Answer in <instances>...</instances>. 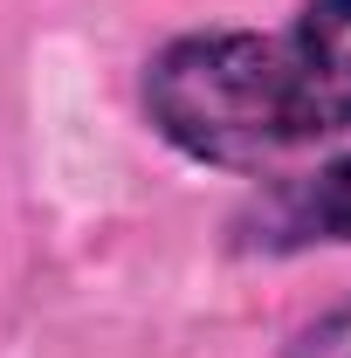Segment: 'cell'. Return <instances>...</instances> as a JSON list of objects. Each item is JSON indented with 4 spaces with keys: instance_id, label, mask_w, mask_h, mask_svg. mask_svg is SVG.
Returning a JSON list of instances; mask_svg holds the SVG:
<instances>
[{
    "instance_id": "obj_1",
    "label": "cell",
    "mask_w": 351,
    "mask_h": 358,
    "mask_svg": "<svg viewBox=\"0 0 351 358\" xmlns=\"http://www.w3.org/2000/svg\"><path fill=\"white\" fill-rule=\"evenodd\" d=\"M145 117L193 166L262 173L351 131V0H303L282 35L200 28L145 62Z\"/></svg>"
},
{
    "instance_id": "obj_2",
    "label": "cell",
    "mask_w": 351,
    "mask_h": 358,
    "mask_svg": "<svg viewBox=\"0 0 351 358\" xmlns=\"http://www.w3.org/2000/svg\"><path fill=\"white\" fill-rule=\"evenodd\" d=\"M234 241L262 255H296V248H351V152L317 166V173L262 186L241 214Z\"/></svg>"
},
{
    "instance_id": "obj_3",
    "label": "cell",
    "mask_w": 351,
    "mask_h": 358,
    "mask_svg": "<svg viewBox=\"0 0 351 358\" xmlns=\"http://www.w3.org/2000/svg\"><path fill=\"white\" fill-rule=\"evenodd\" d=\"M282 358H351V296L331 303L317 324H303V331L282 345Z\"/></svg>"
}]
</instances>
